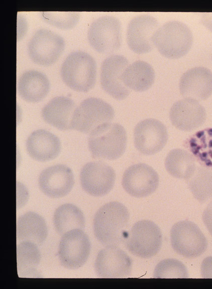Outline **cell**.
Masks as SVG:
<instances>
[{
	"label": "cell",
	"instance_id": "2e32d148",
	"mask_svg": "<svg viewBox=\"0 0 212 289\" xmlns=\"http://www.w3.org/2000/svg\"><path fill=\"white\" fill-rule=\"evenodd\" d=\"M132 260L118 246H105L98 253L94 263L96 274L102 278L126 277L131 274Z\"/></svg>",
	"mask_w": 212,
	"mask_h": 289
},
{
	"label": "cell",
	"instance_id": "ac0fdd59",
	"mask_svg": "<svg viewBox=\"0 0 212 289\" xmlns=\"http://www.w3.org/2000/svg\"><path fill=\"white\" fill-rule=\"evenodd\" d=\"M206 116L204 107L198 101L187 98L175 102L169 112L173 125L185 131L193 130L202 125Z\"/></svg>",
	"mask_w": 212,
	"mask_h": 289
},
{
	"label": "cell",
	"instance_id": "ffe728a7",
	"mask_svg": "<svg viewBox=\"0 0 212 289\" xmlns=\"http://www.w3.org/2000/svg\"><path fill=\"white\" fill-rule=\"evenodd\" d=\"M26 145L30 156L34 160L42 162L55 159L61 150L59 139L44 129L34 131L28 137Z\"/></svg>",
	"mask_w": 212,
	"mask_h": 289
},
{
	"label": "cell",
	"instance_id": "5bb4252c",
	"mask_svg": "<svg viewBox=\"0 0 212 289\" xmlns=\"http://www.w3.org/2000/svg\"><path fill=\"white\" fill-rule=\"evenodd\" d=\"M122 185L131 196L145 197L154 193L158 188L159 177L151 166L143 163L134 164L124 173Z\"/></svg>",
	"mask_w": 212,
	"mask_h": 289
},
{
	"label": "cell",
	"instance_id": "5b68a950",
	"mask_svg": "<svg viewBox=\"0 0 212 289\" xmlns=\"http://www.w3.org/2000/svg\"><path fill=\"white\" fill-rule=\"evenodd\" d=\"M162 236L159 227L150 220L136 222L125 241L126 248L132 254L143 258H149L160 250Z\"/></svg>",
	"mask_w": 212,
	"mask_h": 289
},
{
	"label": "cell",
	"instance_id": "6da1fadb",
	"mask_svg": "<svg viewBox=\"0 0 212 289\" xmlns=\"http://www.w3.org/2000/svg\"><path fill=\"white\" fill-rule=\"evenodd\" d=\"M130 219L128 209L123 204L113 201L102 206L93 219V232L104 246H119L127 237Z\"/></svg>",
	"mask_w": 212,
	"mask_h": 289
},
{
	"label": "cell",
	"instance_id": "836d02e7",
	"mask_svg": "<svg viewBox=\"0 0 212 289\" xmlns=\"http://www.w3.org/2000/svg\"><path fill=\"white\" fill-rule=\"evenodd\" d=\"M201 23L212 32V13H203L201 18Z\"/></svg>",
	"mask_w": 212,
	"mask_h": 289
},
{
	"label": "cell",
	"instance_id": "83f0119b",
	"mask_svg": "<svg viewBox=\"0 0 212 289\" xmlns=\"http://www.w3.org/2000/svg\"><path fill=\"white\" fill-rule=\"evenodd\" d=\"M17 269L20 276L35 275L41 260V254L36 244L22 241L17 245Z\"/></svg>",
	"mask_w": 212,
	"mask_h": 289
},
{
	"label": "cell",
	"instance_id": "d6a6232c",
	"mask_svg": "<svg viewBox=\"0 0 212 289\" xmlns=\"http://www.w3.org/2000/svg\"><path fill=\"white\" fill-rule=\"evenodd\" d=\"M201 273L203 278H212V256L203 259L201 266Z\"/></svg>",
	"mask_w": 212,
	"mask_h": 289
},
{
	"label": "cell",
	"instance_id": "4316f807",
	"mask_svg": "<svg viewBox=\"0 0 212 289\" xmlns=\"http://www.w3.org/2000/svg\"><path fill=\"white\" fill-rule=\"evenodd\" d=\"M53 224L56 232L63 235L73 229L83 230L85 222L80 209L73 204L67 203L60 206L55 210Z\"/></svg>",
	"mask_w": 212,
	"mask_h": 289
},
{
	"label": "cell",
	"instance_id": "4dcf8cb0",
	"mask_svg": "<svg viewBox=\"0 0 212 289\" xmlns=\"http://www.w3.org/2000/svg\"><path fill=\"white\" fill-rule=\"evenodd\" d=\"M40 15L45 22L62 30L72 29L80 17L79 13L74 12H41Z\"/></svg>",
	"mask_w": 212,
	"mask_h": 289
},
{
	"label": "cell",
	"instance_id": "9a60e30c",
	"mask_svg": "<svg viewBox=\"0 0 212 289\" xmlns=\"http://www.w3.org/2000/svg\"><path fill=\"white\" fill-rule=\"evenodd\" d=\"M158 28L157 20L152 16L142 15L135 17L129 22L127 29L128 47L138 54L150 52L154 46L153 39Z\"/></svg>",
	"mask_w": 212,
	"mask_h": 289
},
{
	"label": "cell",
	"instance_id": "484cf974",
	"mask_svg": "<svg viewBox=\"0 0 212 289\" xmlns=\"http://www.w3.org/2000/svg\"><path fill=\"white\" fill-rule=\"evenodd\" d=\"M167 172L172 176L187 180L196 170L195 159L188 151L176 149L170 151L165 161Z\"/></svg>",
	"mask_w": 212,
	"mask_h": 289
},
{
	"label": "cell",
	"instance_id": "30bf717a",
	"mask_svg": "<svg viewBox=\"0 0 212 289\" xmlns=\"http://www.w3.org/2000/svg\"><path fill=\"white\" fill-rule=\"evenodd\" d=\"M63 38L54 32L45 29L36 31L28 46V54L35 63L50 66L60 57L64 50Z\"/></svg>",
	"mask_w": 212,
	"mask_h": 289
},
{
	"label": "cell",
	"instance_id": "e0dca14e",
	"mask_svg": "<svg viewBox=\"0 0 212 289\" xmlns=\"http://www.w3.org/2000/svg\"><path fill=\"white\" fill-rule=\"evenodd\" d=\"M38 183L40 189L46 196L53 198H61L72 190L74 184V176L67 166L54 165L42 171Z\"/></svg>",
	"mask_w": 212,
	"mask_h": 289
},
{
	"label": "cell",
	"instance_id": "7a4b0ae2",
	"mask_svg": "<svg viewBox=\"0 0 212 289\" xmlns=\"http://www.w3.org/2000/svg\"><path fill=\"white\" fill-rule=\"evenodd\" d=\"M60 75L63 82L70 88L78 92H87L95 84V61L86 52L74 51L63 61Z\"/></svg>",
	"mask_w": 212,
	"mask_h": 289
},
{
	"label": "cell",
	"instance_id": "f1b7e54d",
	"mask_svg": "<svg viewBox=\"0 0 212 289\" xmlns=\"http://www.w3.org/2000/svg\"><path fill=\"white\" fill-rule=\"evenodd\" d=\"M186 181L189 190L198 202L203 203L212 200L211 169L198 167Z\"/></svg>",
	"mask_w": 212,
	"mask_h": 289
},
{
	"label": "cell",
	"instance_id": "7c38bea8",
	"mask_svg": "<svg viewBox=\"0 0 212 289\" xmlns=\"http://www.w3.org/2000/svg\"><path fill=\"white\" fill-rule=\"evenodd\" d=\"M168 140V132L164 124L154 118L139 122L134 131V142L137 150L146 155L160 152Z\"/></svg>",
	"mask_w": 212,
	"mask_h": 289
},
{
	"label": "cell",
	"instance_id": "44dd1931",
	"mask_svg": "<svg viewBox=\"0 0 212 289\" xmlns=\"http://www.w3.org/2000/svg\"><path fill=\"white\" fill-rule=\"evenodd\" d=\"M76 108L74 102L70 98L57 96L43 107L42 116L45 122L58 129H71Z\"/></svg>",
	"mask_w": 212,
	"mask_h": 289
},
{
	"label": "cell",
	"instance_id": "ba28073f",
	"mask_svg": "<svg viewBox=\"0 0 212 289\" xmlns=\"http://www.w3.org/2000/svg\"><path fill=\"white\" fill-rule=\"evenodd\" d=\"M87 38L91 47L101 54H111L118 50L122 43V25L112 16H103L90 25Z\"/></svg>",
	"mask_w": 212,
	"mask_h": 289
},
{
	"label": "cell",
	"instance_id": "9c48e42d",
	"mask_svg": "<svg viewBox=\"0 0 212 289\" xmlns=\"http://www.w3.org/2000/svg\"><path fill=\"white\" fill-rule=\"evenodd\" d=\"M90 251L87 235L81 229L70 230L60 240L58 255L61 265L69 269H78L86 262Z\"/></svg>",
	"mask_w": 212,
	"mask_h": 289
},
{
	"label": "cell",
	"instance_id": "8992f818",
	"mask_svg": "<svg viewBox=\"0 0 212 289\" xmlns=\"http://www.w3.org/2000/svg\"><path fill=\"white\" fill-rule=\"evenodd\" d=\"M172 248L179 255L188 258L198 257L207 247L204 234L194 223L184 220L173 225L170 230Z\"/></svg>",
	"mask_w": 212,
	"mask_h": 289
},
{
	"label": "cell",
	"instance_id": "d4e9b609",
	"mask_svg": "<svg viewBox=\"0 0 212 289\" xmlns=\"http://www.w3.org/2000/svg\"><path fill=\"white\" fill-rule=\"evenodd\" d=\"M184 146L201 166L212 169V128L191 135L185 140Z\"/></svg>",
	"mask_w": 212,
	"mask_h": 289
},
{
	"label": "cell",
	"instance_id": "cb8c5ba5",
	"mask_svg": "<svg viewBox=\"0 0 212 289\" xmlns=\"http://www.w3.org/2000/svg\"><path fill=\"white\" fill-rule=\"evenodd\" d=\"M124 84L130 89L142 92L149 89L155 80V72L147 62L138 60L129 65L122 74Z\"/></svg>",
	"mask_w": 212,
	"mask_h": 289
},
{
	"label": "cell",
	"instance_id": "1f68e13d",
	"mask_svg": "<svg viewBox=\"0 0 212 289\" xmlns=\"http://www.w3.org/2000/svg\"><path fill=\"white\" fill-rule=\"evenodd\" d=\"M202 217L205 227L212 236V201L203 211Z\"/></svg>",
	"mask_w": 212,
	"mask_h": 289
},
{
	"label": "cell",
	"instance_id": "52a82bcc",
	"mask_svg": "<svg viewBox=\"0 0 212 289\" xmlns=\"http://www.w3.org/2000/svg\"><path fill=\"white\" fill-rule=\"evenodd\" d=\"M114 116V110L110 104L98 98L89 97L75 108L72 129L90 133L99 125L110 122Z\"/></svg>",
	"mask_w": 212,
	"mask_h": 289
},
{
	"label": "cell",
	"instance_id": "3957f363",
	"mask_svg": "<svg viewBox=\"0 0 212 289\" xmlns=\"http://www.w3.org/2000/svg\"><path fill=\"white\" fill-rule=\"evenodd\" d=\"M126 131L117 123L99 125L89 134L88 148L93 158L114 160L121 157L127 146Z\"/></svg>",
	"mask_w": 212,
	"mask_h": 289
},
{
	"label": "cell",
	"instance_id": "d6986e66",
	"mask_svg": "<svg viewBox=\"0 0 212 289\" xmlns=\"http://www.w3.org/2000/svg\"><path fill=\"white\" fill-rule=\"evenodd\" d=\"M179 87L183 97L204 100L212 94V72L204 67L191 68L181 77Z\"/></svg>",
	"mask_w": 212,
	"mask_h": 289
},
{
	"label": "cell",
	"instance_id": "8fae6325",
	"mask_svg": "<svg viewBox=\"0 0 212 289\" xmlns=\"http://www.w3.org/2000/svg\"><path fill=\"white\" fill-rule=\"evenodd\" d=\"M116 180L114 169L99 161L90 162L81 169L80 181L82 189L88 194L100 197L113 189Z\"/></svg>",
	"mask_w": 212,
	"mask_h": 289
},
{
	"label": "cell",
	"instance_id": "4fadbf2b",
	"mask_svg": "<svg viewBox=\"0 0 212 289\" xmlns=\"http://www.w3.org/2000/svg\"><path fill=\"white\" fill-rule=\"evenodd\" d=\"M129 65L127 59L120 55H111L101 63L100 76L101 87L116 99L123 100L130 93V89L124 84L122 78Z\"/></svg>",
	"mask_w": 212,
	"mask_h": 289
},
{
	"label": "cell",
	"instance_id": "277c9868",
	"mask_svg": "<svg viewBox=\"0 0 212 289\" xmlns=\"http://www.w3.org/2000/svg\"><path fill=\"white\" fill-rule=\"evenodd\" d=\"M153 43L162 56L169 59H178L185 56L191 49L193 35L184 23L170 21L159 27Z\"/></svg>",
	"mask_w": 212,
	"mask_h": 289
},
{
	"label": "cell",
	"instance_id": "f546056e",
	"mask_svg": "<svg viewBox=\"0 0 212 289\" xmlns=\"http://www.w3.org/2000/svg\"><path fill=\"white\" fill-rule=\"evenodd\" d=\"M185 266L178 260L173 258L164 259L159 262L154 271L155 278H187Z\"/></svg>",
	"mask_w": 212,
	"mask_h": 289
},
{
	"label": "cell",
	"instance_id": "7402d4cb",
	"mask_svg": "<svg viewBox=\"0 0 212 289\" xmlns=\"http://www.w3.org/2000/svg\"><path fill=\"white\" fill-rule=\"evenodd\" d=\"M50 83L47 76L35 70L25 72L20 76L18 90L21 97L26 101L37 102L48 94Z\"/></svg>",
	"mask_w": 212,
	"mask_h": 289
},
{
	"label": "cell",
	"instance_id": "603a6c76",
	"mask_svg": "<svg viewBox=\"0 0 212 289\" xmlns=\"http://www.w3.org/2000/svg\"><path fill=\"white\" fill-rule=\"evenodd\" d=\"M17 242L29 241L38 246L46 240L47 227L44 218L34 212H28L17 220Z\"/></svg>",
	"mask_w": 212,
	"mask_h": 289
}]
</instances>
